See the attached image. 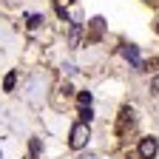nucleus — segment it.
Instances as JSON below:
<instances>
[{
  "instance_id": "1",
  "label": "nucleus",
  "mask_w": 159,
  "mask_h": 159,
  "mask_svg": "<svg viewBox=\"0 0 159 159\" xmlns=\"http://www.w3.org/2000/svg\"><path fill=\"white\" fill-rule=\"evenodd\" d=\"M134 128H136V111H134L131 105L119 108V114H116V125H114L116 136H119V139H125V136L134 134Z\"/></svg>"
},
{
  "instance_id": "2",
  "label": "nucleus",
  "mask_w": 159,
  "mask_h": 159,
  "mask_svg": "<svg viewBox=\"0 0 159 159\" xmlns=\"http://www.w3.org/2000/svg\"><path fill=\"white\" fill-rule=\"evenodd\" d=\"M88 136H91L88 125H85V122H77V125L71 128V134H68V145H71L74 151H80V148L88 145Z\"/></svg>"
},
{
  "instance_id": "3",
  "label": "nucleus",
  "mask_w": 159,
  "mask_h": 159,
  "mask_svg": "<svg viewBox=\"0 0 159 159\" xmlns=\"http://www.w3.org/2000/svg\"><path fill=\"white\" fill-rule=\"evenodd\" d=\"M156 151H159V142H156L153 136H145L142 142H139V156H142V159H153Z\"/></svg>"
},
{
  "instance_id": "4",
  "label": "nucleus",
  "mask_w": 159,
  "mask_h": 159,
  "mask_svg": "<svg viewBox=\"0 0 159 159\" xmlns=\"http://www.w3.org/2000/svg\"><path fill=\"white\" fill-rule=\"evenodd\" d=\"M119 54H122V57L128 60V63H131L134 68H139V63H142V60H139V48H136V46H128V43H122V46H119Z\"/></svg>"
},
{
  "instance_id": "5",
  "label": "nucleus",
  "mask_w": 159,
  "mask_h": 159,
  "mask_svg": "<svg viewBox=\"0 0 159 159\" xmlns=\"http://www.w3.org/2000/svg\"><path fill=\"white\" fill-rule=\"evenodd\" d=\"M102 29H105V20H102V17H94L91 23H88V37H85V40L97 43V40L102 37Z\"/></svg>"
},
{
  "instance_id": "6",
  "label": "nucleus",
  "mask_w": 159,
  "mask_h": 159,
  "mask_svg": "<svg viewBox=\"0 0 159 159\" xmlns=\"http://www.w3.org/2000/svg\"><path fill=\"white\" fill-rule=\"evenodd\" d=\"M159 68V57H151L145 63H139V71H156Z\"/></svg>"
},
{
  "instance_id": "7",
  "label": "nucleus",
  "mask_w": 159,
  "mask_h": 159,
  "mask_svg": "<svg viewBox=\"0 0 159 159\" xmlns=\"http://www.w3.org/2000/svg\"><path fill=\"white\" fill-rule=\"evenodd\" d=\"M91 119H94V111H91L88 105H83V111H80V122H85V125H88Z\"/></svg>"
},
{
  "instance_id": "8",
  "label": "nucleus",
  "mask_w": 159,
  "mask_h": 159,
  "mask_svg": "<svg viewBox=\"0 0 159 159\" xmlns=\"http://www.w3.org/2000/svg\"><path fill=\"white\" fill-rule=\"evenodd\" d=\"M14 80H17V74H14V71H9V74H6V80H3V88H6V91H11V88H14Z\"/></svg>"
},
{
  "instance_id": "9",
  "label": "nucleus",
  "mask_w": 159,
  "mask_h": 159,
  "mask_svg": "<svg viewBox=\"0 0 159 159\" xmlns=\"http://www.w3.org/2000/svg\"><path fill=\"white\" fill-rule=\"evenodd\" d=\"M29 151H31V156H37L40 151H43V142H40V139H31V142H29Z\"/></svg>"
},
{
  "instance_id": "10",
  "label": "nucleus",
  "mask_w": 159,
  "mask_h": 159,
  "mask_svg": "<svg viewBox=\"0 0 159 159\" xmlns=\"http://www.w3.org/2000/svg\"><path fill=\"white\" fill-rule=\"evenodd\" d=\"M77 99H80V105H91V94H88V91H80Z\"/></svg>"
},
{
  "instance_id": "11",
  "label": "nucleus",
  "mask_w": 159,
  "mask_h": 159,
  "mask_svg": "<svg viewBox=\"0 0 159 159\" xmlns=\"http://www.w3.org/2000/svg\"><path fill=\"white\" fill-rule=\"evenodd\" d=\"M54 9H57V14L63 17V20H68V11H66V6L60 3V0H54Z\"/></svg>"
},
{
  "instance_id": "12",
  "label": "nucleus",
  "mask_w": 159,
  "mask_h": 159,
  "mask_svg": "<svg viewBox=\"0 0 159 159\" xmlns=\"http://www.w3.org/2000/svg\"><path fill=\"white\" fill-rule=\"evenodd\" d=\"M151 94L159 97V74H153V80H151Z\"/></svg>"
},
{
  "instance_id": "13",
  "label": "nucleus",
  "mask_w": 159,
  "mask_h": 159,
  "mask_svg": "<svg viewBox=\"0 0 159 159\" xmlns=\"http://www.w3.org/2000/svg\"><path fill=\"white\" fill-rule=\"evenodd\" d=\"M40 23H43V17H40V14H31L29 17V29H37Z\"/></svg>"
},
{
  "instance_id": "14",
  "label": "nucleus",
  "mask_w": 159,
  "mask_h": 159,
  "mask_svg": "<svg viewBox=\"0 0 159 159\" xmlns=\"http://www.w3.org/2000/svg\"><path fill=\"white\" fill-rule=\"evenodd\" d=\"M77 43H80V26H74V29H71V46L77 48Z\"/></svg>"
},
{
  "instance_id": "15",
  "label": "nucleus",
  "mask_w": 159,
  "mask_h": 159,
  "mask_svg": "<svg viewBox=\"0 0 159 159\" xmlns=\"http://www.w3.org/2000/svg\"><path fill=\"white\" fill-rule=\"evenodd\" d=\"M148 6H153V9H159V0H145Z\"/></svg>"
},
{
  "instance_id": "16",
  "label": "nucleus",
  "mask_w": 159,
  "mask_h": 159,
  "mask_svg": "<svg viewBox=\"0 0 159 159\" xmlns=\"http://www.w3.org/2000/svg\"><path fill=\"white\" fill-rule=\"evenodd\" d=\"M83 159H97V156H83Z\"/></svg>"
}]
</instances>
